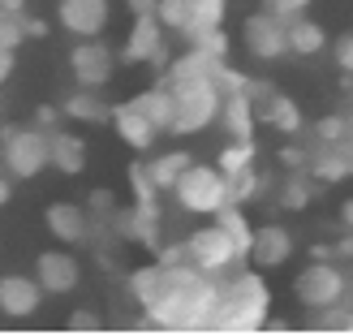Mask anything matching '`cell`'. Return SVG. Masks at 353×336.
I'll use <instances>...</instances> for the list:
<instances>
[{
    "label": "cell",
    "mask_w": 353,
    "mask_h": 336,
    "mask_svg": "<svg viewBox=\"0 0 353 336\" xmlns=\"http://www.w3.org/2000/svg\"><path fill=\"white\" fill-rule=\"evenodd\" d=\"M130 293L138 297L147 324L164 332H207L216 315L220 280L199 272L194 263H151L130 276Z\"/></svg>",
    "instance_id": "6da1fadb"
},
{
    "label": "cell",
    "mask_w": 353,
    "mask_h": 336,
    "mask_svg": "<svg viewBox=\"0 0 353 336\" xmlns=\"http://www.w3.org/2000/svg\"><path fill=\"white\" fill-rule=\"evenodd\" d=\"M272 310V289L259 272H233L228 280H220L216 293V315H211L207 332H228V336H250L268 324Z\"/></svg>",
    "instance_id": "7a4b0ae2"
},
{
    "label": "cell",
    "mask_w": 353,
    "mask_h": 336,
    "mask_svg": "<svg viewBox=\"0 0 353 336\" xmlns=\"http://www.w3.org/2000/svg\"><path fill=\"white\" fill-rule=\"evenodd\" d=\"M172 91V134H199L220 117V86L211 78H181L168 82Z\"/></svg>",
    "instance_id": "3957f363"
},
{
    "label": "cell",
    "mask_w": 353,
    "mask_h": 336,
    "mask_svg": "<svg viewBox=\"0 0 353 336\" xmlns=\"http://www.w3.org/2000/svg\"><path fill=\"white\" fill-rule=\"evenodd\" d=\"M172 199L181 211H190V216H216L228 203V177L211 164H190L172 181Z\"/></svg>",
    "instance_id": "277c9868"
},
{
    "label": "cell",
    "mask_w": 353,
    "mask_h": 336,
    "mask_svg": "<svg viewBox=\"0 0 353 336\" xmlns=\"http://www.w3.org/2000/svg\"><path fill=\"white\" fill-rule=\"evenodd\" d=\"M0 160H5V168L13 177H22V181L39 177L48 168V130H39V126L5 130L0 134Z\"/></svg>",
    "instance_id": "5b68a950"
},
{
    "label": "cell",
    "mask_w": 353,
    "mask_h": 336,
    "mask_svg": "<svg viewBox=\"0 0 353 336\" xmlns=\"http://www.w3.org/2000/svg\"><path fill=\"white\" fill-rule=\"evenodd\" d=\"M185 246V263H194L199 272H207V276H220V272H228L233 263L241 259L237 255V246L228 241V233L220 224H203V228H194V233L181 241Z\"/></svg>",
    "instance_id": "8992f818"
},
{
    "label": "cell",
    "mask_w": 353,
    "mask_h": 336,
    "mask_svg": "<svg viewBox=\"0 0 353 336\" xmlns=\"http://www.w3.org/2000/svg\"><path fill=\"white\" fill-rule=\"evenodd\" d=\"M241 43L254 61H280L289 52V22L272 13H250L241 22Z\"/></svg>",
    "instance_id": "52a82bcc"
},
{
    "label": "cell",
    "mask_w": 353,
    "mask_h": 336,
    "mask_svg": "<svg viewBox=\"0 0 353 336\" xmlns=\"http://www.w3.org/2000/svg\"><path fill=\"white\" fill-rule=\"evenodd\" d=\"M293 289H297V302H302V306H310V310H327L332 302H341V297H345V276L332 268V259H323V263L314 259L310 268L297 276Z\"/></svg>",
    "instance_id": "ba28073f"
},
{
    "label": "cell",
    "mask_w": 353,
    "mask_h": 336,
    "mask_svg": "<svg viewBox=\"0 0 353 336\" xmlns=\"http://www.w3.org/2000/svg\"><path fill=\"white\" fill-rule=\"evenodd\" d=\"M112 65H117V57L99 34L95 39H78V48L69 52V69H74L78 86H91V91H99V86L112 78Z\"/></svg>",
    "instance_id": "9c48e42d"
},
{
    "label": "cell",
    "mask_w": 353,
    "mask_h": 336,
    "mask_svg": "<svg viewBox=\"0 0 353 336\" xmlns=\"http://www.w3.org/2000/svg\"><path fill=\"white\" fill-rule=\"evenodd\" d=\"M57 17H61L65 34H74V39H95V34H103V26H108L112 5L108 0H61Z\"/></svg>",
    "instance_id": "30bf717a"
},
{
    "label": "cell",
    "mask_w": 353,
    "mask_h": 336,
    "mask_svg": "<svg viewBox=\"0 0 353 336\" xmlns=\"http://www.w3.org/2000/svg\"><path fill=\"white\" fill-rule=\"evenodd\" d=\"M34 280H39V289L43 293H74L78 289V280H82V268H78V259L69 255V250H43L39 259H34Z\"/></svg>",
    "instance_id": "8fae6325"
},
{
    "label": "cell",
    "mask_w": 353,
    "mask_h": 336,
    "mask_svg": "<svg viewBox=\"0 0 353 336\" xmlns=\"http://www.w3.org/2000/svg\"><path fill=\"white\" fill-rule=\"evenodd\" d=\"M43 306V289L34 276H0V315L5 319H34Z\"/></svg>",
    "instance_id": "7c38bea8"
},
{
    "label": "cell",
    "mask_w": 353,
    "mask_h": 336,
    "mask_svg": "<svg viewBox=\"0 0 353 336\" xmlns=\"http://www.w3.org/2000/svg\"><path fill=\"white\" fill-rule=\"evenodd\" d=\"M125 61H151V65H168V52H164V26L155 13L134 17L130 26V39H125Z\"/></svg>",
    "instance_id": "4fadbf2b"
},
{
    "label": "cell",
    "mask_w": 353,
    "mask_h": 336,
    "mask_svg": "<svg viewBox=\"0 0 353 336\" xmlns=\"http://www.w3.org/2000/svg\"><path fill=\"white\" fill-rule=\"evenodd\" d=\"M43 224H48V233L57 237V241H65V246H78V241H86V237H91V216H86V207L69 203V199H61V203H48V211H43Z\"/></svg>",
    "instance_id": "5bb4252c"
},
{
    "label": "cell",
    "mask_w": 353,
    "mask_h": 336,
    "mask_svg": "<svg viewBox=\"0 0 353 336\" xmlns=\"http://www.w3.org/2000/svg\"><path fill=\"white\" fill-rule=\"evenodd\" d=\"M250 259L259 268H280V263L293 259V233L285 224H259L254 241H250Z\"/></svg>",
    "instance_id": "9a60e30c"
},
{
    "label": "cell",
    "mask_w": 353,
    "mask_h": 336,
    "mask_svg": "<svg viewBox=\"0 0 353 336\" xmlns=\"http://www.w3.org/2000/svg\"><path fill=\"white\" fill-rule=\"evenodd\" d=\"M108 121H112V130H117V138L125 147H134V151H151L155 147V134L160 130H155L134 103H117V108H108Z\"/></svg>",
    "instance_id": "2e32d148"
},
{
    "label": "cell",
    "mask_w": 353,
    "mask_h": 336,
    "mask_svg": "<svg viewBox=\"0 0 353 336\" xmlns=\"http://www.w3.org/2000/svg\"><path fill=\"white\" fill-rule=\"evenodd\" d=\"M216 121H224L228 138H254L259 117H254L250 86H245V91H224V95H220V117H216Z\"/></svg>",
    "instance_id": "e0dca14e"
},
{
    "label": "cell",
    "mask_w": 353,
    "mask_h": 336,
    "mask_svg": "<svg viewBox=\"0 0 353 336\" xmlns=\"http://www.w3.org/2000/svg\"><path fill=\"white\" fill-rule=\"evenodd\" d=\"M306 168L319 177V181H345V177H353V147H349V138H341V143H332V147H319L306 160Z\"/></svg>",
    "instance_id": "ac0fdd59"
},
{
    "label": "cell",
    "mask_w": 353,
    "mask_h": 336,
    "mask_svg": "<svg viewBox=\"0 0 353 336\" xmlns=\"http://www.w3.org/2000/svg\"><path fill=\"white\" fill-rule=\"evenodd\" d=\"M48 164L65 177H78L86 168V143L78 134H61V130L48 134Z\"/></svg>",
    "instance_id": "d6986e66"
},
{
    "label": "cell",
    "mask_w": 353,
    "mask_h": 336,
    "mask_svg": "<svg viewBox=\"0 0 353 336\" xmlns=\"http://www.w3.org/2000/svg\"><path fill=\"white\" fill-rule=\"evenodd\" d=\"M130 103L151 121L155 130H168V126H172V91H168V82L147 86V91H143V95H134Z\"/></svg>",
    "instance_id": "ffe728a7"
},
{
    "label": "cell",
    "mask_w": 353,
    "mask_h": 336,
    "mask_svg": "<svg viewBox=\"0 0 353 336\" xmlns=\"http://www.w3.org/2000/svg\"><path fill=\"white\" fill-rule=\"evenodd\" d=\"M220 61H224V57H211V52L185 48L176 61H168V74H164V82H181V78H211Z\"/></svg>",
    "instance_id": "44dd1931"
},
{
    "label": "cell",
    "mask_w": 353,
    "mask_h": 336,
    "mask_svg": "<svg viewBox=\"0 0 353 336\" xmlns=\"http://www.w3.org/2000/svg\"><path fill=\"white\" fill-rule=\"evenodd\" d=\"M216 224L228 233V241L237 246V255L245 259L250 255V241H254V224L245 220V211H241V203H224L220 211H216Z\"/></svg>",
    "instance_id": "7402d4cb"
},
{
    "label": "cell",
    "mask_w": 353,
    "mask_h": 336,
    "mask_svg": "<svg viewBox=\"0 0 353 336\" xmlns=\"http://www.w3.org/2000/svg\"><path fill=\"white\" fill-rule=\"evenodd\" d=\"M323 48H327V30L297 13L289 22V52H297V57H314V52H323Z\"/></svg>",
    "instance_id": "603a6c76"
},
{
    "label": "cell",
    "mask_w": 353,
    "mask_h": 336,
    "mask_svg": "<svg viewBox=\"0 0 353 336\" xmlns=\"http://www.w3.org/2000/svg\"><path fill=\"white\" fill-rule=\"evenodd\" d=\"M190 151H164V155H155V160L147 164V177H151V186L155 190H172V181L190 168Z\"/></svg>",
    "instance_id": "cb8c5ba5"
},
{
    "label": "cell",
    "mask_w": 353,
    "mask_h": 336,
    "mask_svg": "<svg viewBox=\"0 0 353 336\" xmlns=\"http://www.w3.org/2000/svg\"><path fill=\"white\" fill-rule=\"evenodd\" d=\"M65 117H74V121H86V126H99V121H108V108L99 103V95L91 91V86H78L74 95L65 99Z\"/></svg>",
    "instance_id": "d4e9b609"
},
{
    "label": "cell",
    "mask_w": 353,
    "mask_h": 336,
    "mask_svg": "<svg viewBox=\"0 0 353 336\" xmlns=\"http://www.w3.org/2000/svg\"><path fill=\"white\" fill-rule=\"evenodd\" d=\"M254 155H259L254 138H233V143H228V147L220 151L216 168H220L224 177H233V172H241V168H254Z\"/></svg>",
    "instance_id": "484cf974"
},
{
    "label": "cell",
    "mask_w": 353,
    "mask_h": 336,
    "mask_svg": "<svg viewBox=\"0 0 353 336\" xmlns=\"http://www.w3.org/2000/svg\"><path fill=\"white\" fill-rule=\"evenodd\" d=\"M181 34H185L190 48L211 52V57H228V34H224V26H190Z\"/></svg>",
    "instance_id": "4316f807"
},
{
    "label": "cell",
    "mask_w": 353,
    "mask_h": 336,
    "mask_svg": "<svg viewBox=\"0 0 353 336\" xmlns=\"http://www.w3.org/2000/svg\"><path fill=\"white\" fill-rule=\"evenodd\" d=\"M185 9H190V26H224V13H228V0H185Z\"/></svg>",
    "instance_id": "83f0119b"
},
{
    "label": "cell",
    "mask_w": 353,
    "mask_h": 336,
    "mask_svg": "<svg viewBox=\"0 0 353 336\" xmlns=\"http://www.w3.org/2000/svg\"><path fill=\"white\" fill-rule=\"evenodd\" d=\"M263 177L254 172V168H241V172H233L228 177V203H250L254 194H263Z\"/></svg>",
    "instance_id": "f1b7e54d"
},
{
    "label": "cell",
    "mask_w": 353,
    "mask_h": 336,
    "mask_svg": "<svg viewBox=\"0 0 353 336\" xmlns=\"http://www.w3.org/2000/svg\"><path fill=\"white\" fill-rule=\"evenodd\" d=\"M155 17H160L164 30H176V34H181L185 22H190V9H185V0H155Z\"/></svg>",
    "instance_id": "f546056e"
},
{
    "label": "cell",
    "mask_w": 353,
    "mask_h": 336,
    "mask_svg": "<svg viewBox=\"0 0 353 336\" xmlns=\"http://www.w3.org/2000/svg\"><path fill=\"white\" fill-rule=\"evenodd\" d=\"M314 138H319V147H332V143H341V138H349L345 117H323L319 126H314Z\"/></svg>",
    "instance_id": "4dcf8cb0"
},
{
    "label": "cell",
    "mask_w": 353,
    "mask_h": 336,
    "mask_svg": "<svg viewBox=\"0 0 353 336\" xmlns=\"http://www.w3.org/2000/svg\"><path fill=\"white\" fill-rule=\"evenodd\" d=\"M306 9H310V0H263V13L280 17V22H293V17L306 13Z\"/></svg>",
    "instance_id": "1f68e13d"
},
{
    "label": "cell",
    "mask_w": 353,
    "mask_h": 336,
    "mask_svg": "<svg viewBox=\"0 0 353 336\" xmlns=\"http://www.w3.org/2000/svg\"><path fill=\"white\" fill-rule=\"evenodd\" d=\"M130 181L138 190V207H155V186H151V177H147V164H134L130 168Z\"/></svg>",
    "instance_id": "d6a6232c"
},
{
    "label": "cell",
    "mask_w": 353,
    "mask_h": 336,
    "mask_svg": "<svg viewBox=\"0 0 353 336\" xmlns=\"http://www.w3.org/2000/svg\"><path fill=\"white\" fill-rule=\"evenodd\" d=\"M310 203V186L306 181H289L285 190H280V207H285V211H302Z\"/></svg>",
    "instance_id": "836d02e7"
},
{
    "label": "cell",
    "mask_w": 353,
    "mask_h": 336,
    "mask_svg": "<svg viewBox=\"0 0 353 336\" xmlns=\"http://www.w3.org/2000/svg\"><path fill=\"white\" fill-rule=\"evenodd\" d=\"M336 65L353 78V34H341V39H336Z\"/></svg>",
    "instance_id": "e575fe53"
},
{
    "label": "cell",
    "mask_w": 353,
    "mask_h": 336,
    "mask_svg": "<svg viewBox=\"0 0 353 336\" xmlns=\"http://www.w3.org/2000/svg\"><path fill=\"white\" fill-rule=\"evenodd\" d=\"M69 328H74V332H95L99 328V319H95V310H74V315H69Z\"/></svg>",
    "instance_id": "d590c367"
},
{
    "label": "cell",
    "mask_w": 353,
    "mask_h": 336,
    "mask_svg": "<svg viewBox=\"0 0 353 336\" xmlns=\"http://www.w3.org/2000/svg\"><path fill=\"white\" fill-rule=\"evenodd\" d=\"M91 207H95V216H112V211H117V199H112L108 190H95V194H91Z\"/></svg>",
    "instance_id": "8d00e7d4"
},
{
    "label": "cell",
    "mask_w": 353,
    "mask_h": 336,
    "mask_svg": "<svg viewBox=\"0 0 353 336\" xmlns=\"http://www.w3.org/2000/svg\"><path fill=\"white\" fill-rule=\"evenodd\" d=\"M280 164H289V168H306V155L297 151V147H285V151H280Z\"/></svg>",
    "instance_id": "74e56055"
},
{
    "label": "cell",
    "mask_w": 353,
    "mask_h": 336,
    "mask_svg": "<svg viewBox=\"0 0 353 336\" xmlns=\"http://www.w3.org/2000/svg\"><path fill=\"white\" fill-rule=\"evenodd\" d=\"M26 39H48V22H39V17H30V22H22Z\"/></svg>",
    "instance_id": "f35d334b"
},
{
    "label": "cell",
    "mask_w": 353,
    "mask_h": 336,
    "mask_svg": "<svg viewBox=\"0 0 353 336\" xmlns=\"http://www.w3.org/2000/svg\"><path fill=\"white\" fill-rule=\"evenodd\" d=\"M9 74H13V48H0V86L9 82Z\"/></svg>",
    "instance_id": "ab89813d"
},
{
    "label": "cell",
    "mask_w": 353,
    "mask_h": 336,
    "mask_svg": "<svg viewBox=\"0 0 353 336\" xmlns=\"http://www.w3.org/2000/svg\"><path fill=\"white\" fill-rule=\"evenodd\" d=\"M34 126H39V130H52V126H57V108H39V112H34Z\"/></svg>",
    "instance_id": "60d3db41"
},
{
    "label": "cell",
    "mask_w": 353,
    "mask_h": 336,
    "mask_svg": "<svg viewBox=\"0 0 353 336\" xmlns=\"http://www.w3.org/2000/svg\"><path fill=\"white\" fill-rule=\"evenodd\" d=\"M130 5V13L134 17H143V13H155V0H125Z\"/></svg>",
    "instance_id": "b9f144b4"
},
{
    "label": "cell",
    "mask_w": 353,
    "mask_h": 336,
    "mask_svg": "<svg viewBox=\"0 0 353 336\" xmlns=\"http://www.w3.org/2000/svg\"><path fill=\"white\" fill-rule=\"evenodd\" d=\"M332 255H336V250H332V241H314V246H310V259H319V263L332 259Z\"/></svg>",
    "instance_id": "7bdbcfd3"
},
{
    "label": "cell",
    "mask_w": 353,
    "mask_h": 336,
    "mask_svg": "<svg viewBox=\"0 0 353 336\" xmlns=\"http://www.w3.org/2000/svg\"><path fill=\"white\" fill-rule=\"evenodd\" d=\"M185 259V246H168V250H160V263H181Z\"/></svg>",
    "instance_id": "ee69618b"
},
{
    "label": "cell",
    "mask_w": 353,
    "mask_h": 336,
    "mask_svg": "<svg viewBox=\"0 0 353 336\" xmlns=\"http://www.w3.org/2000/svg\"><path fill=\"white\" fill-rule=\"evenodd\" d=\"M336 255H345V259H353V228H349V237H341L336 246H332Z\"/></svg>",
    "instance_id": "f6af8a7d"
},
{
    "label": "cell",
    "mask_w": 353,
    "mask_h": 336,
    "mask_svg": "<svg viewBox=\"0 0 353 336\" xmlns=\"http://www.w3.org/2000/svg\"><path fill=\"white\" fill-rule=\"evenodd\" d=\"M13 199V181H9V177H0V207H5Z\"/></svg>",
    "instance_id": "bcb514c9"
},
{
    "label": "cell",
    "mask_w": 353,
    "mask_h": 336,
    "mask_svg": "<svg viewBox=\"0 0 353 336\" xmlns=\"http://www.w3.org/2000/svg\"><path fill=\"white\" fill-rule=\"evenodd\" d=\"M341 224L353 228V199H345V207H341Z\"/></svg>",
    "instance_id": "7dc6e473"
},
{
    "label": "cell",
    "mask_w": 353,
    "mask_h": 336,
    "mask_svg": "<svg viewBox=\"0 0 353 336\" xmlns=\"http://www.w3.org/2000/svg\"><path fill=\"white\" fill-rule=\"evenodd\" d=\"M345 126H349V138H353V103H349V117H345Z\"/></svg>",
    "instance_id": "c3c4849f"
},
{
    "label": "cell",
    "mask_w": 353,
    "mask_h": 336,
    "mask_svg": "<svg viewBox=\"0 0 353 336\" xmlns=\"http://www.w3.org/2000/svg\"><path fill=\"white\" fill-rule=\"evenodd\" d=\"M345 328L353 332V302H349V315H345Z\"/></svg>",
    "instance_id": "681fc988"
}]
</instances>
